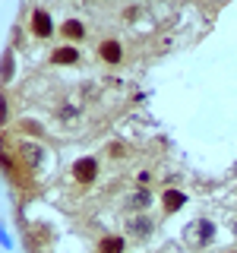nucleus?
Masks as SVG:
<instances>
[{"label": "nucleus", "mask_w": 237, "mask_h": 253, "mask_svg": "<svg viewBox=\"0 0 237 253\" xmlns=\"http://www.w3.org/2000/svg\"><path fill=\"white\" fill-rule=\"evenodd\" d=\"M136 184L139 187H149V184H152V171H139L136 174Z\"/></svg>", "instance_id": "obj_14"}, {"label": "nucleus", "mask_w": 237, "mask_h": 253, "mask_svg": "<svg viewBox=\"0 0 237 253\" xmlns=\"http://www.w3.org/2000/svg\"><path fill=\"white\" fill-rule=\"evenodd\" d=\"M234 237H237V221H234Z\"/></svg>", "instance_id": "obj_15"}, {"label": "nucleus", "mask_w": 237, "mask_h": 253, "mask_svg": "<svg viewBox=\"0 0 237 253\" xmlns=\"http://www.w3.org/2000/svg\"><path fill=\"white\" fill-rule=\"evenodd\" d=\"M60 32H63L67 42H82V38H85V22L82 19H67L60 26Z\"/></svg>", "instance_id": "obj_11"}, {"label": "nucleus", "mask_w": 237, "mask_h": 253, "mask_svg": "<svg viewBox=\"0 0 237 253\" xmlns=\"http://www.w3.org/2000/svg\"><path fill=\"white\" fill-rule=\"evenodd\" d=\"M126 51H123V42L120 38H101L98 42V60L108 63V67H117V63H123Z\"/></svg>", "instance_id": "obj_2"}, {"label": "nucleus", "mask_w": 237, "mask_h": 253, "mask_svg": "<svg viewBox=\"0 0 237 253\" xmlns=\"http://www.w3.org/2000/svg\"><path fill=\"white\" fill-rule=\"evenodd\" d=\"M108 155L111 158H126V155H130V149H126V142H111V146H108Z\"/></svg>", "instance_id": "obj_12"}, {"label": "nucleus", "mask_w": 237, "mask_h": 253, "mask_svg": "<svg viewBox=\"0 0 237 253\" xmlns=\"http://www.w3.org/2000/svg\"><path fill=\"white\" fill-rule=\"evenodd\" d=\"M231 253H237V250H231Z\"/></svg>", "instance_id": "obj_16"}, {"label": "nucleus", "mask_w": 237, "mask_h": 253, "mask_svg": "<svg viewBox=\"0 0 237 253\" xmlns=\"http://www.w3.org/2000/svg\"><path fill=\"white\" fill-rule=\"evenodd\" d=\"M212 237H215V225H212L209 218H193L187 225V244L193 250H202L212 244Z\"/></svg>", "instance_id": "obj_1"}, {"label": "nucleus", "mask_w": 237, "mask_h": 253, "mask_svg": "<svg viewBox=\"0 0 237 253\" xmlns=\"http://www.w3.org/2000/svg\"><path fill=\"white\" fill-rule=\"evenodd\" d=\"M22 155H26V162L32 165V168L38 165V149H35V146H26V149H22Z\"/></svg>", "instance_id": "obj_13"}, {"label": "nucleus", "mask_w": 237, "mask_h": 253, "mask_svg": "<svg viewBox=\"0 0 237 253\" xmlns=\"http://www.w3.org/2000/svg\"><path fill=\"white\" fill-rule=\"evenodd\" d=\"M51 63H54V67H67V63L73 67V63H79V51H76L73 44L54 47V51H51Z\"/></svg>", "instance_id": "obj_7"}, {"label": "nucleus", "mask_w": 237, "mask_h": 253, "mask_svg": "<svg viewBox=\"0 0 237 253\" xmlns=\"http://www.w3.org/2000/svg\"><path fill=\"white\" fill-rule=\"evenodd\" d=\"M70 177H73L76 184H92V180L98 177V162H95L92 155L76 158V162H73V168H70Z\"/></svg>", "instance_id": "obj_3"}, {"label": "nucleus", "mask_w": 237, "mask_h": 253, "mask_svg": "<svg viewBox=\"0 0 237 253\" xmlns=\"http://www.w3.org/2000/svg\"><path fill=\"white\" fill-rule=\"evenodd\" d=\"M123 206H126L130 212H136V215H139V212H146L149 206H152V196H149V190H146V187H139L136 193L126 196V203H123Z\"/></svg>", "instance_id": "obj_8"}, {"label": "nucleus", "mask_w": 237, "mask_h": 253, "mask_svg": "<svg viewBox=\"0 0 237 253\" xmlns=\"http://www.w3.org/2000/svg\"><path fill=\"white\" fill-rule=\"evenodd\" d=\"M32 35L35 38H51L54 35V19H51L47 10H41V6L32 10Z\"/></svg>", "instance_id": "obj_5"}, {"label": "nucleus", "mask_w": 237, "mask_h": 253, "mask_svg": "<svg viewBox=\"0 0 237 253\" xmlns=\"http://www.w3.org/2000/svg\"><path fill=\"white\" fill-rule=\"evenodd\" d=\"M184 203H187V196L180 193V190H164V193H161V209L168 212V215L180 212V209H184Z\"/></svg>", "instance_id": "obj_10"}, {"label": "nucleus", "mask_w": 237, "mask_h": 253, "mask_svg": "<svg viewBox=\"0 0 237 253\" xmlns=\"http://www.w3.org/2000/svg\"><path fill=\"white\" fill-rule=\"evenodd\" d=\"M126 228H130V237L133 241H149L155 231V221L146 215V212H139V215H130L126 218Z\"/></svg>", "instance_id": "obj_4"}, {"label": "nucleus", "mask_w": 237, "mask_h": 253, "mask_svg": "<svg viewBox=\"0 0 237 253\" xmlns=\"http://www.w3.org/2000/svg\"><path fill=\"white\" fill-rule=\"evenodd\" d=\"M79 117H82V101H79V98H67L57 108V121L63 124V130H70V124H76Z\"/></svg>", "instance_id": "obj_6"}, {"label": "nucleus", "mask_w": 237, "mask_h": 253, "mask_svg": "<svg viewBox=\"0 0 237 253\" xmlns=\"http://www.w3.org/2000/svg\"><path fill=\"white\" fill-rule=\"evenodd\" d=\"M123 250H126V241L120 234H105L95 244V253H123Z\"/></svg>", "instance_id": "obj_9"}]
</instances>
